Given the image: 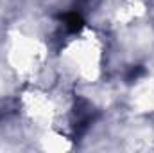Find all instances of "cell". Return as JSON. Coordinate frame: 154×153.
<instances>
[{"label": "cell", "instance_id": "1", "mask_svg": "<svg viewBox=\"0 0 154 153\" xmlns=\"http://www.w3.org/2000/svg\"><path fill=\"white\" fill-rule=\"evenodd\" d=\"M65 24H66L68 31L77 33V31L82 27L84 20H82V16H81V15H77V13H68V15H65Z\"/></svg>", "mask_w": 154, "mask_h": 153}, {"label": "cell", "instance_id": "2", "mask_svg": "<svg viewBox=\"0 0 154 153\" xmlns=\"http://www.w3.org/2000/svg\"><path fill=\"white\" fill-rule=\"evenodd\" d=\"M142 74H143V69H142V67H134V69H131V70H129V74H127V81L131 83V81L138 79Z\"/></svg>", "mask_w": 154, "mask_h": 153}]
</instances>
